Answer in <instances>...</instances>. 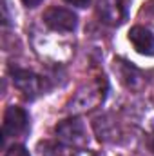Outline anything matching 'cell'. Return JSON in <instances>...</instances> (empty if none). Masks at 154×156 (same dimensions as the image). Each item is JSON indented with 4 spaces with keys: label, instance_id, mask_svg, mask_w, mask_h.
<instances>
[{
    "label": "cell",
    "instance_id": "1",
    "mask_svg": "<svg viewBox=\"0 0 154 156\" xmlns=\"http://www.w3.org/2000/svg\"><path fill=\"white\" fill-rule=\"evenodd\" d=\"M56 136L69 147L82 149L87 145L89 138H87V131L82 120L71 118V120H64L56 125Z\"/></svg>",
    "mask_w": 154,
    "mask_h": 156
},
{
    "label": "cell",
    "instance_id": "2",
    "mask_svg": "<svg viewBox=\"0 0 154 156\" xmlns=\"http://www.w3.org/2000/svg\"><path fill=\"white\" fill-rule=\"evenodd\" d=\"M129 0H98V16L107 26H121L129 16Z\"/></svg>",
    "mask_w": 154,
    "mask_h": 156
},
{
    "label": "cell",
    "instance_id": "3",
    "mask_svg": "<svg viewBox=\"0 0 154 156\" xmlns=\"http://www.w3.org/2000/svg\"><path fill=\"white\" fill-rule=\"evenodd\" d=\"M29 129V115L26 113V109L11 105L5 109L4 113V123H2V131L5 138H16L26 134Z\"/></svg>",
    "mask_w": 154,
    "mask_h": 156
},
{
    "label": "cell",
    "instance_id": "4",
    "mask_svg": "<svg viewBox=\"0 0 154 156\" xmlns=\"http://www.w3.org/2000/svg\"><path fill=\"white\" fill-rule=\"evenodd\" d=\"M44 22L54 31L67 33V31H75L76 29L78 16L73 11L64 9V7H49L44 13Z\"/></svg>",
    "mask_w": 154,
    "mask_h": 156
},
{
    "label": "cell",
    "instance_id": "5",
    "mask_svg": "<svg viewBox=\"0 0 154 156\" xmlns=\"http://www.w3.org/2000/svg\"><path fill=\"white\" fill-rule=\"evenodd\" d=\"M11 76H13L15 87H16L26 98H35L37 94L42 93L44 82H42V78L37 76L35 73L26 71V69H11Z\"/></svg>",
    "mask_w": 154,
    "mask_h": 156
},
{
    "label": "cell",
    "instance_id": "6",
    "mask_svg": "<svg viewBox=\"0 0 154 156\" xmlns=\"http://www.w3.org/2000/svg\"><path fill=\"white\" fill-rule=\"evenodd\" d=\"M129 42L140 55L154 56V35L149 29H145L142 26H134L129 31Z\"/></svg>",
    "mask_w": 154,
    "mask_h": 156
},
{
    "label": "cell",
    "instance_id": "7",
    "mask_svg": "<svg viewBox=\"0 0 154 156\" xmlns=\"http://www.w3.org/2000/svg\"><path fill=\"white\" fill-rule=\"evenodd\" d=\"M42 156H69V149L54 144H45L42 145Z\"/></svg>",
    "mask_w": 154,
    "mask_h": 156
},
{
    "label": "cell",
    "instance_id": "8",
    "mask_svg": "<svg viewBox=\"0 0 154 156\" xmlns=\"http://www.w3.org/2000/svg\"><path fill=\"white\" fill-rule=\"evenodd\" d=\"M5 156H31V154H29V151L24 145H13V147H9Z\"/></svg>",
    "mask_w": 154,
    "mask_h": 156
},
{
    "label": "cell",
    "instance_id": "9",
    "mask_svg": "<svg viewBox=\"0 0 154 156\" xmlns=\"http://www.w3.org/2000/svg\"><path fill=\"white\" fill-rule=\"evenodd\" d=\"M64 2H67L71 5H76V7H87L91 0H64Z\"/></svg>",
    "mask_w": 154,
    "mask_h": 156
},
{
    "label": "cell",
    "instance_id": "10",
    "mask_svg": "<svg viewBox=\"0 0 154 156\" xmlns=\"http://www.w3.org/2000/svg\"><path fill=\"white\" fill-rule=\"evenodd\" d=\"M22 2H24L27 7H37V5H38L42 0H22Z\"/></svg>",
    "mask_w": 154,
    "mask_h": 156
},
{
    "label": "cell",
    "instance_id": "11",
    "mask_svg": "<svg viewBox=\"0 0 154 156\" xmlns=\"http://www.w3.org/2000/svg\"><path fill=\"white\" fill-rule=\"evenodd\" d=\"M147 9H149V11H154V0H149V4H147Z\"/></svg>",
    "mask_w": 154,
    "mask_h": 156
},
{
    "label": "cell",
    "instance_id": "12",
    "mask_svg": "<svg viewBox=\"0 0 154 156\" xmlns=\"http://www.w3.org/2000/svg\"><path fill=\"white\" fill-rule=\"evenodd\" d=\"M149 145H151V149H152V151H154V136H152V138H151V142H149Z\"/></svg>",
    "mask_w": 154,
    "mask_h": 156
}]
</instances>
